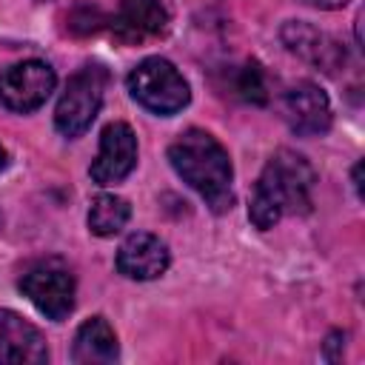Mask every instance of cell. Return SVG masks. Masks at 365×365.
I'll use <instances>...</instances> for the list:
<instances>
[{
    "label": "cell",
    "mask_w": 365,
    "mask_h": 365,
    "mask_svg": "<svg viewBox=\"0 0 365 365\" xmlns=\"http://www.w3.org/2000/svg\"><path fill=\"white\" fill-rule=\"evenodd\" d=\"M314 188L317 171L308 157L291 148H279L277 154H271L259 180L254 182L248 200V220L259 231H268L285 214H308L314 205Z\"/></svg>",
    "instance_id": "1"
},
{
    "label": "cell",
    "mask_w": 365,
    "mask_h": 365,
    "mask_svg": "<svg viewBox=\"0 0 365 365\" xmlns=\"http://www.w3.org/2000/svg\"><path fill=\"white\" fill-rule=\"evenodd\" d=\"M168 163L171 168L182 177L185 185H191L211 211L225 214L234 205V168L225 145L202 131V128H188L182 131L171 145H168Z\"/></svg>",
    "instance_id": "2"
},
{
    "label": "cell",
    "mask_w": 365,
    "mask_h": 365,
    "mask_svg": "<svg viewBox=\"0 0 365 365\" xmlns=\"http://www.w3.org/2000/svg\"><path fill=\"white\" fill-rule=\"evenodd\" d=\"M125 86H128V94L143 108H148L151 114H160V117H171V114L182 111L191 100V88H188L185 77L165 57H145L143 63H137L128 71Z\"/></svg>",
    "instance_id": "3"
},
{
    "label": "cell",
    "mask_w": 365,
    "mask_h": 365,
    "mask_svg": "<svg viewBox=\"0 0 365 365\" xmlns=\"http://www.w3.org/2000/svg\"><path fill=\"white\" fill-rule=\"evenodd\" d=\"M106 83H108V74L97 63H88L68 77V83L57 100V108H54V125L63 137L74 140L91 128V123L103 106Z\"/></svg>",
    "instance_id": "4"
},
{
    "label": "cell",
    "mask_w": 365,
    "mask_h": 365,
    "mask_svg": "<svg viewBox=\"0 0 365 365\" xmlns=\"http://www.w3.org/2000/svg\"><path fill=\"white\" fill-rule=\"evenodd\" d=\"M20 291L48 319L60 322L74 311V277L60 259H40L20 277Z\"/></svg>",
    "instance_id": "5"
},
{
    "label": "cell",
    "mask_w": 365,
    "mask_h": 365,
    "mask_svg": "<svg viewBox=\"0 0 365 365\" xmlns=\"http://www.w3.org/2000/svg\"><path fill=\"white\" fill-rule=\"evenodd\" d=\"M57 74L46 60H20L0 71V103L9 111L29 114L37 111L54 91Z\"/></svg>",
    "instance_id": "6"
},
{
    "label": "cell",
    "mask_w": 365,
    "mask_h": 365,
    "mask_svg": "<svg viewBox=\"0 0 365 365\" xmlns=\"http://www.w3.org/2000/svg\"><path fill=\"white\" fill-rule=\"evenodd\" d=\"M137 165V134L128 123L114 120L100 134V151L88 168L91 180L97 185H114L123 182Z\"/></svg>",
    "instance_id": "7"
},
{
    "label": "cell",
    "mask_w": 365,
    "mask_h": 365,
    "mask_svg": "<svg viewBox=\"0 0 365 365\" xmlns=\"http://www.w3.org/2000/svg\"><path fill=\"white\" fill-rule=\"evenodd\" d=\"M282 117L288 123V128L299 137H319L331 128V100L328 94L311 83V80H299L294 86L285 88L282 94Z\"/></svg>",
    "instance_id": "8"
},
{
    "label": "cell",
    "mask_w": 365,
    "mask_h": 365,
    "mask_svg": "<svg viewBox=\"0 0 365 365\" xmlns=\"http://www.w3.org/2000/svg\"><path fill=\"white\" fill-rule=\"evenodd\" d=\"M48 359L46 336L17 311L0 308V365H40Z\"/></svg>",
    "instance_id": "9"
},
{
    "label": "cell",
    "mask_w": 365,
    "mask_h": 365,
    "mask_svg": "<svg viewBox=\"0 0 365 365\" xmlns=\"http://www.w3.org/2000/svg\"><path fill=\"white\" fill-rule=\"evenodd\" d=\"M285 48L291 54H297L299 60L322 68V71H336L342 63H345V48L322 29L311 26V23H302V20H288L279 31Z\"/></svg>",
    "instance_id": "10"
},
{
    "label": "cell",
    "mask_w": 365,
    "mask_h": 365,
    "mask_svg": "<svg viewBox=\"0 0 365 365\" xmlns=\"http://www.w3.org/2000/svg\"><path fill=\"white\" fill-rule=\"evenodd\" d=\"M171 254L168 245L145 231H134L123 240V245L117 248V271L128 279H157L168 271Z\"/></svg>",
    "instance_id": "11"
},
{
    "label": "cell",
    "mask_w": 365,
    "mask_h": 365,
    "mask_svg": "<svg viewBox=\"0 0 365 365\" xmlns=\"http://www.w3.org/2000/svg\"><path fill=\"white\" fill-rule=\"evenodd\" d=\"M168 9L163 0H117L111 31L123 43H143L160 37L168 29Z\"/></svg>",
    "instance_id": "12"
},
{
    "label": "cell",
    "mask_w": 365,
    "mask_h": 365,
    "mask_svg": "<svg viewBox=\"0 0 365 365\" xmlns=\"http://www.w3.org/2000/svg\"><path fill=\"white\" fill-rule=\"evenodd\" d=\"M120 356V345H117V334L108 325L106 317H88L77 334H74V345H71V359L77 365H111Z\"/></svg>",
    "instance_id": "13"
},
{
    "label": "cell",
    "mask_w": 365,
    "mask_h": 365,
    "mask_svg": "<svg viewBox=\"0 0 365 365\" xmlns=\"http://www.w3.org/2000/svg\"><path fill=\"white\" fill-rule=\"evenodd\" d=\"M88 231L97 237H114L125 228V222L131 220V205L128 200L117 197V194H97L88 205Z\"/></svg>",
    "instance_id": "14"
},
{
    "label": "cell",
    "mask_w": 365,
    "mask_h": 365,
    "mask_svg": "<svg viewBox=\"0 0 365 365\" xmlns=\"http://www.w3.org/2000/svg\"><path fill=\"white\" fill-rule=\"evenodd\" d=\"M234 88L245 103H254V106H265L268 103V83H265V74H262L259 63H254V60H248L240 68Z\"/></svg>",
    "instance_id": "15"
},
{
    "label": "cell",
    "mask_w": 365,
    "mask_h": 365,
    "mask_svg": "<svg viewBox=\"0 0 365 365\" xmlns=\"http://www.w3.org/2000/svg\"><path fill=\"white\" fill-rule=\"evenodd\" d=\"M322 356H325L328 362H339V359H342V334H339V331H334V334L325 339Z\"/></svg>",
    "instance_id": "16"
},
{
    "label": "cell",
    "mask_w": 365,
    "mask_h": 365,
    "mask_svg": "<svg viewBox=\"0 0 365 365\" xmlns=\"http://www.w3.org/2000/svg\"><path fill=\"white\" fill-rule=\"evenodd\" d=\"M305 6H314V9H325V11H334V9H342L348 6V0H299Z\"/></svg>",
    "instance_id": "17"
},
{
    "label": "cell",
    "mask_w": 365,
    "mask_h": 365,
    "mask_svg": "<svg viewBox=\"0 0 365 365\" xmlns=\"http://www.w3.org/2000/svg\"><path fill=\"white\" fill-rule=\"evenodd\" d=\"M359 171H362V163L354 165V188H356V197H362V182H359Z\"/></svg>",
    "instance_id": "18"
},
{
    "label": "cell",
    "mask_w": 365,
    "mask_h": 365,
    "mask_svg": "<svg viewBox=\"0 0 365 365\" xmlns=\"http://www.w3.org/2000/svg\"><path fill=\"white\" fill-rule=\"evenodd\" d=\"M6 163H9V154H6V148H3V145H0V171H3V168H6Z\"/></svg>",
    "instance_id": "19"
}]
</instances>
